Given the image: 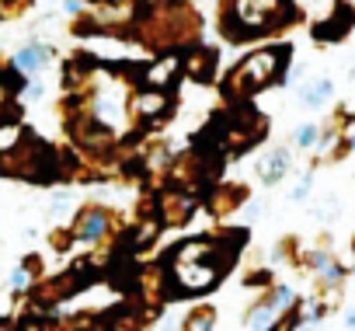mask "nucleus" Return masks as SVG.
<instances>
[{"instance_id":"obj_1","label":"nucleus","mask_w":355,"mask_h":331,"mask_svg":"<svg viewBox=\"0 0 355 331\" xmlns=\"http://www.w3.org/2000/svg\"><path fill=\"white\" fill-rule=\"evenodd\" d=\"M293 4L289 0H234L230 11L223 15V32L230 42L251 39V35H265V28H279L282 22H289Z\"/></svg>"},{"instance_id":"obj_2","label":"nucleus","mask_w":355,"mask_h":331,"mask_svg":"<svg viewBox=\"0 0 355 331\" xmlns=\"http://www.w3.org/2000/svg\"><path fill=\"white\" fill-rule=\"evenodd\" d=\"M286 56H289V49L286 46H279V49H261V53H251L234 74H230V80H227V87L234 91V94H251V91H261V87H268L272 80H279L282 77V67H286Z\"/></svg>"},{"instance_id":"obj_3","label":"nucleus","mask_w":355,"mask_h":331,"mask_svg":"<svg viewBox=\"0 0 355 331\" xmlns=\"http://www.w3.org/2000/svg\"><path fill=\"white\" fill-rule=\"evenodd\" d=\"M171 279L178 282V289L182 293H202L209 289L227 265H216V262H171Z\"/></svg>"},{"instance_id":"obj_4","label":"nucleus","mask_w":355,"mask_h":331,"mask_svg":"<svg viewBox=\"0 0 355 331\" xmlns=\"http://www.w3.org/2000/svg\"><path fill=\"white\" fill-rule=\"evenodd\" d=\"M178 70H182V60H178V56L153 60V63L143 70V87H157V91H164V87H174V80H178Z\"/></svg>"},{"instance_id":"obj_5","label":"nucleus","mask_w":355,"mask_h":331,"mask_svg":"<svg viewBox=\"0 0 355 331\" xmlns=\"http://www.w3.org/2000/svg\"><path fill=\"white\" fill-rule=\"evenodd\" d=\"M167 105H171V98L164 91H157V87H139L136 98H132V112L139 119H160L167 112Z\"/></svg>"},{"instance_id":"obj_6","label":"nucleus","mask_w":355,"mask_h":331,"mask_svg":"<svg viewBox=\"0 0 355 331\" xmlns=\"http://www.w3.org/2000/svg\"><path fill=\"white\" fill-rule=\"evenodd\" d=\"M192 213H196V199H189V196H167L160 203V217L167 227H185V220Z\"/></svg>"},{"instance_id":"obj_7","label":"nucleus","mask_w":355,"mask_h":331,"mask_svg":"<svg viewBox=\"0 0 355 331\" xmlns=\"http://www.w3.org/2000/svg\"><path fill=\"white\" fill-rule=\"evenodd\" d=\"M105 230H108V213L105 210L80 213V220H77V237L80 241H98V237H105Z\"/></svg>"},{"instance_id":"obj_8","label":"nucleus","mask_w":355,"mask_h":331,"mask_svg":"<svg viewBox=\"0 0 355 331\" xmlns=\"http://www.w3.org/2000/svg\"><path fill=\"white\" fill-rule=\"evenodd\" d=\"M348 28H352V11H348V8H338L334 18H327V22H320V25L313 28V35H317L320 42H327V39H341Z\"/></svg>"},{"instance_id":"obj_9","label":"nucleus","mask_w":355,"mask_h":331,"mask_svg":"<svg viewBox=\"0 0 355 331\" xmlns=\"http://www.w3.org/2000/svg\"><path fill=\"white\" fill-rule=\"evenodd\" d=\"M306 265H310L324 282H341V279H345V269H341L327 251H310V255H306Z\"/></svg>"},{"instance_id":"obj_10","label":"nucleus","mask_w":355,"mask_h":331,"mask_svg":"<svg viewBox=\"0 0 355 331\" xmlns=\"http://www.w3.org/2000/svg\"><path fill=\"white\" fill-rule=\"evenodd\" d=\"M286 168H289V153H286V150H275L268 160H261L258 171H261V182H265V185H275V182L286 175Z\"/></svg>"},{"instance_id":"obj_11","label":"nucleus","mask_w":355,"mask_h":331,"mask_svg":"<svg viewBox=\"0 0 355 331\" xmlns=\"http://www.w3.org/2000/svg\"><path fill=\"white\" fill-rule=\"evenodd\" d=\"M213 70H216V56H213L209 49H196V53L189 56V74H192L196 80H209Z\"/></svg>"},{"instance_id":"obj_12","label":"nucleus","mask_w":355,"mask_h":331,"mask_svg":"<svg viewBox=\"0 0 355 331\" xmlns=\"http://www.w3.org/2000/svg\"><path fill=\"white\" fill-rule=\"evenodd\" d=\"M275 317H279V307L268 300V303H258V307L251 310V317H244V321H248L254 331H268V328L275 324Z\"/></svg>"},{"instance_id":"obj_13","label":"nucleus","mask_w":355,"mask_h":331,"mask_svg":"<svg viewBox=\"0 0 355 331\" xmlns=\"http://www.w3.org/2000/svg\"><path fill=\"white\" fill-rule=\"evenodd\" d=\"M216 324V307H196L185 317V331H213Z\"/></svg>"},{"instance_id":"obj_14","label":"nucleus","mask_w":355,"mask_h":331,"mask_svg":"<svg viewBox=\"0 0 355 331\" xmlns=\"http://www.w3.org/2000/svg\"><path fill=\"white\" fill-rule=\"evenodd\" d=\"M42 63H46V49H39V46H28V49H21V53L15 56V67H18L21 74H35Z\"/></svg>"},{"instance_id":"obj_15","label":"nucleus","mask_w":355,"mask_h":331,"mask_svg":"<svg viewBox=\"0 0 355 331\" xmlns=\"http://www.w3.org/2000/svg\"><path fill=\"white\" fill-rule=\"evenodd\" d=\"M331 94H334V84L324 77V80H317L310 91H303V105H306V108H320V105H324Z\"/></svg>"},{"instance_id":"obj_16","label":"nucleus","mask_w":355,"mask_h":331,"mask_svg":"<svg viewBox=\"0 0 355 331\" xmlns=\"http://www.w3.org/2000/svg\"><path fill=\"white\" fill-rule=\"evenodd\" d=\"M300 324H303V314H300V307H296V310H282L268 331H296Z\"/></svg>"},{"instance_id":"obj_17","label":"nucleus","mask_w":355,"mask_h":331,"mask_svg":"<svg viewBox=\"0 0 355 331\" xmlns=\"http://www.w3.org/2000/svg\"><path fill=\"white\" fill-rule=\"evenodd\" d=\"M293 300H296V296H293V289H289L286 282H279V286L272 289V303L279 307V314H282V310H293Z\"/></svg>"},{"instance_id":"obj_18","label":"nucleus","mask_w":355,"mask_h":331,"mask_svg":"<svg viewBox=\"0 0 355 331\" xmlns=\"http://www.w3.org/2000/svg\"><path fill=\"white\" fill-rule=\"evenodd\" d=\"M317 139V126H300L296 129V146H313Z\"/></svg>"},{"instance_id":"obj_19","label":"nucleus","mask_w":355,"mask_h":331,"mask_svg":"<svg viewBox=\"0 0 355 331\" xmlns=\"http://www.w3.org/2000/svg\"><path fill=\"white\" fill-rule=\"evenodd\" d=\"M310 182H313V178H310V175H303V182L293 189V196H289V199H293V203H303V199L310 196Z\"/></svg>"},{"instance_id":"obj_20","label":"nucleus","mask_w":355,"mask_h":331,"mask_svg":"<svg viewBox=\"0 0 355 331\" xmlns=\"http://www.w3.org/2000/svg\"><path fill=\"white\" fill-rule=\"evenodd\" d=\"M11 286H15V289H28V269H15Z\"/></svg>"},{"instance_id":"obj_21","label":"nucleus","mask_w":355,"mask_h":331,"mask_svg":"<svg viewBox=\"0 0 355 331\" xmlns=\"http://www.w3.org/2000/svg\"><path fill=\"white\" fill-rule=\"evenodd\" d=\"M18 331H46V324L39 321V317H28V321H21V328Z\"/></svg>"},{"instance_id":"obj_22","label":"nucleus","mask_w":355,"mask_h":331,"mask_svg":"<svg viewBox=\"0 0 355 331\" xmlns=\"http://www.w3.org/2000/svg\"><path fill=\"white\" fill-rule=\"evenodd\" d=\"M84 11V0H67V15H80Z\"/></svg>"},{"instance_id":"obj_23","label":"nucleus","mask_w":355,"mask_h":331,"mask_svg":"<svg viewBox=\"0 0 355 331\" xmlns=\"http://www.w3.org/2000/svg\"><path fill=\"white\" fill-rule=\"evenodd\" d=\"M244 213H248V220H254V217L261 213V203H248V206H244Z\"/></svg>"},{"instance_id":"obj_24","label":"nucleus","mask_w":355,"mask_h":331,"mask_svg":"<svg viewBox=\"0 0 355 331\" xmlns=\"http://www.w3.org/2000/svg\"><path fill=\"white\" fill-rule=\"evenodd\" d=\"M348 328L355 331V307H352V314H348Z\"/></svg>"},{"instance_id":"obj_25","label":"nucleus","mask_w":355,"mask_h":331,"mask_svg":"<svg viewBox=\"0 0 355 331\" xmlns=\"http://www.w3.org/2000/svg\"><path fill=\"white\" fill-rule=\"evenodd\" d=\"M0 331H8V321H0Z\"/></svg>"},{"instance_id":"obj_26","label":"nucleus","mask_w":355,"mask_h":331,"mask_svg":"<svg viewBox=\"0 0 355 331\" xmlns=\"http://www.w3.org/2000/svg\"><path fill=\"white\" fill-rule=\"evenodd\" d=\"M352 265H355V251H352Z\"/></svg>"},{"instance_id":"obj_27","label":"nucleus","mask_w":355,"mask_h":331,"mask_svg":"<svg viewBox=\"0 0 355 331\" xmlns=\"http://www.w3.org/2000/svg\"><path fill=\"white\" fill-rule=\"evenodd\" d=\"M352 146H355V136H352Z\"/></svg>"}]
</instances>
